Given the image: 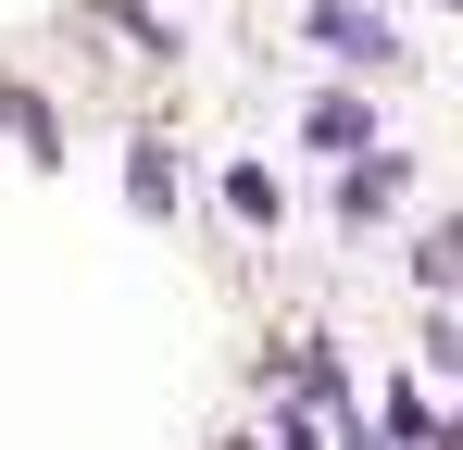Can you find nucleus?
Wrapping results in <instances>:
<instances>
[{
    "instance_id": "1",
    "label": "nucleus",
    "mask_w": 463,
    "mask_h": 450,
    "mask_svg": "<svg viewBox=\"0 0 463 450\" xmlns=\"http://www.w3.org/2000/svg\"><path fill=\"white\" fill-rule=\"evenodd\" d=\"M313 38H326V63H351V75H401V63H413L376 0H313Z\"/></svg>"
},
{
    "instance_id": "2",
    "label": "nucleus",
    "mask_w": 463,
    "mask_h": 450,
    "mask_svg": "<svg viewBox=\"0 0 463 450\" xmlns=\"http://www.w3.org/2000/svg\"><path fill=\"white\" fill-rule=\"evenodd\" d=\"M388 201H401V150H376V163H338V225H376Z\"/></svg>"
},
{
    "instance_id": "3",
    "label": "nucleus",
    "mask_w": 463,
    "mask_h": 450,
    "mask_svg": "<svg viewBox=\"0 0 463 450\" xmlns=\"http://www.w3.org/2000/svg\"><path fill=\"white\" fill-rule=\"evenodd\" d=\"M313 150H338V163H351V150H376V126H364L351 100H313Z\"/></svg>"
},
{
    "instance_id": "4",
    "label": "nucleus",
    "mask_w": 463,
    "mask_h": 450,
    "mask_svg": "<svg viewBox=\"0 0 463 450\" xmlns=\"http://www.w3.org/2000/svg\"><path fill=\"white\" fill-rule=\"evenodd\" d=\"M226 213L238 225H276V175H263V163H226Z\"/></svg>"
},
{
    "instance_id": "5",
    "label": "nucleus",
    "mask_w": 463,
    "mask_h": 450,
    "mask_svg": "<svg viewBox=\"0 0 463 450\" xmlns=\"http://www.w3.org/2000/svg\"><path fill=\"white\" fill-rule=\"evenodd\" d=\"M126 188H138V213H175V163H163V138H138V163H126Z\"/></svg>"
},
{
    "instance_id": "6",
    "label": "nucleus",
    "mask_w": 463,
    "mask_h": 450,
    "mask_svg": "<svg viewBox=\"0 0 463 450\" xmlns=\"http://www.w3.org/2000/svg\"><path fill=\"white\" fill-rule=\"evenodd\" d=\"M0 126H13V138H38V150H51V113H38L25 88H0Z\"/></svg>"
}]
</instances>
